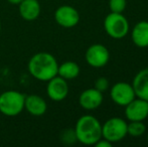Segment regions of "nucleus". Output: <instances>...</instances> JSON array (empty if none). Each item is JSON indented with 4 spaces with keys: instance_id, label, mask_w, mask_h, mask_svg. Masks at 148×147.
Wrapping results in <instances>:
<instances>
[{
    "instance_id": "obj_1",
    "label": "nucleus",
    "mask_w": 148,
    "mask_h": 147,
    "mask_svg": "<svg viewBox=\"0 0 148 147\" xmlns=\"http://www.w3.org/2000/svg\"><path fill=\"white\" fill-rule=\"evenodd\" d=\"M59 63L51 53L40 51L30 57L28 62V72L34 79L47 82L58 76Z\"/></svg>"
},
{
    "instance_id": "obj_2",
    "label": "nucleus",
    "mask_w": 148,
    "mask_h": 147,
    "mask_svg": "<svg viewBox=\"0 0 148 147\" xmlns=\"http://www.w3.org/2000/svg\"><path fill=\"white\" fill-rule=\"evenodd\" d=\"M74 130L77 141L84 145H95L102 138V124L92 115H84L79 118Z\"/></svg>"
},
{
    "instance_id": "obj_3",
    "label": "nucleus",
    "mask_w": 148,
    "mask_h": 147,
    "mask_svg": "<svg viewBox=\"0 0 148 147\" xmlns=\"http://www.w3.org/2000/svg\"><path fill=\"white\" fill-rule=\"evenodd\" d=\"M25 95L17 91H5L0 94V112L8 117L19 115L24 109Z\"/></svg>"
},
{
    "instance_id": "obj_4",
    "label": "nucleus",
    "mask_w": 148,
    "mask_h": 147,
    "mask_svg": "<svg viewBox=\"0 0 148 147\" xmlns=\"http://www.w3.org/2000/svg\"><path fill=\"white\" fill-rule=\"evenodd\" d=\"M104 28L106 34L114 39H121L129 32V21L122 13L111 12L104 19Z\"/></svg>"
},
{
    "instance_id": "obj_5",
    "label": "nucleus",
    "mask_w": 148,
    "mask_h": 147,
    "mask_svg": "<svg viewBox=\"0 0 148 147\" xmlns=\"http://www.w3.org/2000/svg\"><path fill=\"white\" fill-rule=\"evenodd\" d=\"M126 135H128L127 123L120 117L110 118L102 125V137L112 144L121 141L126 137Z\"/></svg>"
},
{
    "instance_id": "obj_6",
    "label": "nucleus",
    "mask_w": 148,
    "mask_h": 147,
    "mask_svg": "<svg viewBox=\"0 0 148 147\" xmlns=\"http://www.w3.org/2000/svg\"><path fill=\"white\" fill-rule=\"evenodd\" d=\"M85 59L89 66L96 69L105 67L110 59V53L103 44L95 43L89 46L85 53Z\"/></svg>"
},
{
    "instance_id": "obj_7",
    "label": "nucleus",
    "mask_w": 148,
    "mask_h": 147,
    "mask_svg": "<svg viewBox=\"0 0 148 147\" xmlns=\"http://www.w3.org/2000/svg\"><path fill=\"white\" fill-rule=\"evenodd\" d=\"M110 96L115 104L123 107L136 98L132 85L125 82H118L114 84L110 90Z\"/></svg>"
},
{
    "instance_id": "obj_8",
    "label": "nucleus",
    "mask_w": 148,
    "mask_h": 147,
    "mask_svg": "<svg viewBox=\"0 0 148 147\" xmlns=\"http://www.w3.org/2000/svg\"><path fill=\"white\" fill-rule=\"evenodd\" d=\"M55 20L62 27L72 28L80 21V13L73 6L62 5L55 11Z\"/></svg>"
},
{
    "instance_id": "obj_9",
    "label": "nucleus",
    "mask_w": 148,
    "mask_h": 147,
    "mask_svg": "<svg viewBox=\"0 0 148 147\" xmlns=\"http://www.w3.org/2000/svg\"><path fill=\"white\" fill-rule=\"evenodd\" d=\"M125 116L129 121H144L148 117V101L134 98L125 106Z\"/></svg>"
},
{
    "instance_id": "obj_10",
    "label": "nucleus",
    "mask_w": 148,
    "mask_h": 147,
    "mask_svg": "<svg viewBox=\"0 0 148 147\" xmlns=\"http://www.w3.org/2000/svg\"><path fill=\"white\" fill-rule=\"evenodd\" d=\"M47 94L49 99L55 102H60L64 100L69 94V85L66 80L60 76H56L47 81Z\"/></svg>"
},
{
    "instance_id": "obj_11",
    "label": "nucleus",
    "mask_w": 148,
    "mask_h": 147,
    "mask_svg": "<svg viewBox=\"0 0 148 147\" xmlns=\"http://www.w3.org/2000/svg\"><path fill=\"white\" fill-rule=\"evenodd\" d=\"M103 93L99 92L95 88L87 89L81 93L79 97V103L83 109L88 111L96 110L103 103Z\"/></svg>"
},
{
    "instance_id": "obj_12",
    "label": "nucleus",
    "mask_w": 148,
    "mask_h": 147,
    "mask_svg": "<svg viewBox=\"0 0 148 147\" xmlns=\"http://www.w3.org/2000/svg\"><path fill=\"white\" fill-rule=\"evenodd\" d=\"M24 109H26V111L30 115L39 117V116L45 115L47 110V105L42 97L38 95H28V96H25Z\"/></svg>"
},
{
    "instance_id": "obj_13",
    "label": "nucleus",
    "mask_w": 148,
    "mask_h": 147,
    "mask_svg": "<svg viewBox=\"0 0 148 147\" xmlns=\"http://www.w3.org/2000/svg\"><path fill=\"white\" fill-rule=\"evenodd\" d=\"M131 85L137 98L148 101V68L141 70L135 75Z\"/></svg>"
},
{
    "instance_id": "obj_14",
    "label": "nucleus",
    "mask_w": 148,
    "mask_h": 147,
    "mask_svg": "<svg viewBox=\"0 0 148 147\" xmlns=\"http://www.w3.org/2000/svg\"><path fill=\"white\" fill-rule=\"evenodd\" d=\"M18 7L20 16L26 21L37 19L41 11L38 0H23L21 3L18 4Z\"/></svg>"
},
{
    "instance_id": "obj_15",
    "label": "nucleus",
    "mask_w": 148,
    "mask_h": 147,
    "mask_svg": "<svg viewBox=\"0 0 148 147\" xmlns=\"http://www.w3.org/2000/svg\"><path fill=\"white\" fill-rule=\"evenodd\" d=\"M131 38L138 47L148 46V21H139L135 24L131 32Z\"/></svg>"
},
{
    "instance_id": "obj_16",
    "label": "nucleus",
    "mask_w": 148,
    "mask_h": 147,
    "mask_svg": "<svg viewBox=\"0 0 148 147\" xmlns=\"http://www.w3.org/2000/svg\"><path fill=\"white\" fill-rule=\"evenodd\" d=\"M80 75V67L77 63L72 61L64 62L62 65H59L58 76L62 77L64 80H73Z\"/></svg>"
},
{
    "instance_id": "obj_17",
    "label": "nucleus",
    "mask_w": 148,
    "mask_h": 147,
    "mask_svg": "<svg viewBox=\"0 0 148 147\" xmlns=\"http://www.w3.org/2000/svg\"><path fill=\"white\" fill-rule=\"evenodd\" d=\"M146 131V126L143 121H129L127 123V134L132 137H139Z\"/></svg>"
},
{
    "instance_id": "obj_18",
    "label": "nucleus",
    "mask_w": 148,
    "mask_h": 147,
    "mask_svg": "<svg viewBox=\"0 0 148 147\" xmlns=\"http://www.w3.org/2000/svg\"><path fill=\"white\" fill-rule=\"evenodd\" d=\"M127 6V0H109V7L111 12L122 13Z\"/></svg>"
},
{
    "instance_id": "obj_19",
    "label": "nucleus",
    "mask_w": 148,
    "mask_h": 147,
    "mask_svg": "<svg viewBox=\"0 0 148 147\" xmlns=\"http://www.w3.org/2000/svg\"><path fill=\"white\" fill-rule=\"evenodd\" d=\"M62 140L66 144H73L77 141L76 134H75L74 129H66L62 133Z\"/></svg>"
},
{
    "instance_id": "obj_20",
    "label": "nucleus",
    "mask_w": 148,
    "mask_h": 147,
    "mask_svg": "<svg viewBox=\"0 0 148 147\" xmlns=\"http://www.w3.org/2000/svg\"><path fill=\"white\" fill-rule=\"evenodd\" d=\"M94 88L101 93L106 92V91L109 89V81H108V79L105 78V77H100V78H98L97 80H96Z\"/></svg>"
},
{
    "instance_id": "obj_21",
    "label": "nucleus",
    "mask_w": 148,
    "mask_h": 147,
    "mask_svg": "<svg viewBox=\"0 0 148 147\" xmlns=\"http://www.w3.org/2000/svg\"><path fill=\"white\" fill-rule=\"evenodd\" d=\"M95 146L96 147H111L112 146V143L108 140H106L105 138L102 137L100 140H98L97 142L95 143Z\"/></svg>"
},
{
    "instance_id": "obj_22",
    "label": "nucleus",
    "mask_w": 148,
    "mask_h": 147,
    "mask_svg": "<svg viewBox=\"0 0 148 147\" xmlns=\"http://www.w3.org/2000/svg\"><path fill=\"white\" fill-rule=\"evenodd\" d=\"M10 4H13V5H18V4L21 3L23 0H7Z\"/></svg>"
},
{
    "instance_id": "obj_23",
    "label": "nucleus",
    "mask_w": 148,
    "mask_h": 147,
    "mask_svg": "<svg viewBox=\"0 0 148 147\" xmlns=\"http://www.w3.org/2000/svg\"><path fill=\"white\" fill-rule=\"evenodd\" d=\"M0 31H1V22H0Z\"/></svg>"
},
{
    "instance_id": "obj_24",
    "label": "nucleus",
    "mask_w": 148,
    "mask_h": 147,
    "mask_svg": "<svg viewBox=\"0 0 148 147\" xmlns=\"http://www.w3.org/2000/svg\"><path fill=\"white\" fill-rule=\"evenodd\" d=\"M147 143H148V135H147Z\"/></svg>"
}]
</instances>
